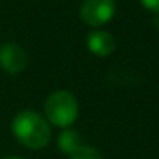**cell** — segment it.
I'll use <instances>...</instances> for the list:
<instances>
[{"label": "cell", "mask_w": 159, "mask_h": 159, "mask_svg": "<svg viewBox=\"0 0 159 159\" xmlns=\"http://www.w3.org/2000/svg\"><path fill=\"white\" fill-rule=\"evenodd\" d=\"M5 159H22V157H5Z\"/></svg>", "instance_id": "cell-9"}, {"label": "cell", "mask_w": 159, "mask_h": 159, "mask_svg": "<svg viewBox=\"0 0 159 159\" xmlns=\"http://www.w3.org/2000/svg\"><path fill=\"white\" fill-rule=\"evenodd\" d=\"M28 52L17 43H5L0 46V67L7 74H21L28 67Z\"/></svg>", "instance_id": "cell-4"}, {"label": "cell", "mask_w": 159, "mask_h": 159, "mask_svg": "<svg viewBox=\"0 0 159 159\" xmlns=\"http://www.w3.org/2000/svg\"><path fill=\"white\" fill-rule=\"evenodd\" d=\"M115 11V0H84L80 5V19L91 28H101L113 19Z\"/></svg>", "instance_id": "cell-3"}, {"label": "cell", "mask_w": 159, "mask_h": 159, "mask_svg": "<svg viewBox=\"0 0 159 159\" xmlns=\"http://www.w3.org/2000/svg\"><path fill=\"white\" fill-rule=\"evenodd\" d=\"M82 137L77 130H72V128H63L62 134L58 135V147L62 152L65 154H74L77 149L82 145Z\"/></svg>", "instance_id": "cell-6"}, {"label": "cell", "mask_w": 159, "mask_h": 159, "mask_svg": "<svg viewBox=\"0 0 159 159\" xmlns=\"http://www.w3.org/2000/svg\"><path fill=\"white\" fill-rule=\"evenodd\" d=\"M140 2L147 11L154 12V14H159V0H140Z\"/></svg>", "instance_id": "cell-8"}, {"label": "cell", "mask_w": 159, "mask_h": 159, "mask_svg": "<svg viewBox=\"0 0 159 159\" xmlns=\"http://www.w3.org/2000/svg\"><path fill=\"white\" fill-rule=\"evenodd\" d=\"M79 116V103L69 91H55L45 101V118L58 128H70Z\"/></svg>", "instance_id": "cell-2"}, {"label": "cell", "mask_w": 159, "mask_h": 159, "mask_svg": "<svg viewBox=\"0 0 159 159\" xmlns=\"http://www.w3.org/2000/svg\"><path fill=\"white\" fill-rule=\"evenodd\" d=\"M12 134L24 147L38 151L48 145L52 128L43 115L31 110L19 111L12 120Z\"/></svg>", "instance_id": "cell-1"}, {"label": "cell", "mask_w": 159, "mask_h": 159, "mask_svg": "<svg viewBox=\"0 0 159 159\" xmlns=\"http://www.w3.org/2000/svg\"><path fill=\"white\" fill-rule=\"evenodd\" d=\"M87 48L98 57H108L115 52L116 41L108 31H93L87 36Z\"/></svg>", "instance_id": "cell-5"}, {"label": "cell", "mask_w": 159, "mask_h": 159, "mask_svg": "<svg viewBox=\"0 0 159 159\" xmlns=\"http://www.w3.org/2000/svg\"><path fill=\"white\" fill-rule=\"evenodd\" d=\"M70 159H103V156L93 145H80L74 154H70Z\"/></svg>", "instance_id": "cell-7"}]
</instances>
